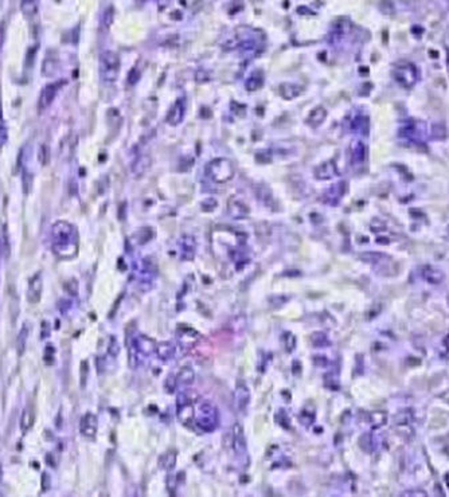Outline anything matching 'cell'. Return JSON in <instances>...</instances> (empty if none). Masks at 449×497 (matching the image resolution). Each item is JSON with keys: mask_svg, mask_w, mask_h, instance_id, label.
Wrapping results in <instances>:
<instances>
[{"mask_svg": "<svg viewBox=\"0 0 449 497\" xmlns=\"http://www.w3.org/2000/svg\"><path fill=\"white\" fill-rule=\"evenodd\" d=\"M156 355L163 362H168L175 355V347L169 341H161L156 347Z\"/></svg>", "mask_w": 449, "mask_h": 497, "instance_id": "14", "label": "cell"}, {"mask_svg": "<svg viewBox=\"0 0 449 497\" xmlns=\"http://www.w3.org/2000/svg\"><path fill=\"white\" fill-rule=\"evenodd\" d=\"M51 248L61 260H70L77 254V230L66 221H58L51 227Z\"/></svg>", "mask_w": 449, "mask_h": 497, "instance_id": "1", "label": "cell"}, {"mask_svg": "<svg viewBox=\"0 0 449 497\" xmlns=\"http://www.w3.org/2000/svg\"><path fill=\"white\" fill-rule=\"evenodd\" d=\"M284 344H285V349L288 352H291L293 348L296 347V340H295V336L292 335V333H289V332H287L285 333V336H284Z\"/></svg>", "mask_w": 449, "mask_h": 497, "instance_id": "21", "label": "cell"}, {"mask_svg": "<svg viewBox=\"0 0 449 497\" xmlns=\"http://www.w3.org/2000/svg\"><path fill=\"white\" fill-rule=\"evenodd\" d=\"M20 8H22L24 15H34L38 6H37V2H22Z\"/></svg>", "mask_w": 449, "mask_h": 497, "instance_id": "20", "label": "cell"}, {"mask_svg": "<svg viewBox=\"0 0 449 497\" xmlns=\"http://www.w3.org/2000/svg\"><path fill=\"white\" fill-rule=\"evenodd\" d=\"M231 441H233V450H234L235 454L238 455H244L246 453V437L245 433H244V429H242L241 423H235L234 428H233V437H231Z\"/></svg>", "mask_w": 449, "mask_h": 497, "instance_id": "10", "label": "cell"}, {"mask_svg": "<svg viewBox=\"0 0 449 497\" xmlns=\"http://www.w3.org/2000/svg\"><path fill=\"white\" fill-rule=\"evenodd\" d=\"M178 421L186 428H192L195 424V407L191 397H188V393H183L178 398Z\"/></svg>", "mask_w": 449, "mask_h": 497, "instance_id": "4", "label": "cell"}, {"mask_svg": "<svg viewBox=\"0 0 449 497\" xmlns=\"http://www.w3.org/2000/svg\"><path fill=\"white\" fill-rule=\"evenodd\" d=\"M28 333H30V331H28V325L24 324L23 327H22V329H20L19 335H18V340H16V348H18V352H19L20 355H22V353L24 352V349H26Z\"/></svg>", "mask_w": 449, "mask_h": 497, "instance_id": "18", "label": "cell"}, {"mask_svg": "<svg viewBox=\"0 0 449 497\" xmlns=\"http://www.w3.org/2000/svg\"><path fill=\"white\" fill-rule=\"evenodd\" d=\"M108 351H109V353H111L113 358L119 355L120 345H119V343H117V340H116L115 337H111V341H109V347H108Z\"/></svg>", "mask_w": 449, "mask_h": 497, "instance_id": "23", "label": "cell"}, {"mask_svg": "<svg viewBox=\"0 0 449 497\" xmlns=\"http://www.w3.org/2000/svg\"><path fill=\"white\" fill-rule=\"evenodd\" d=\"M200 335L196 332L195 329L192 328H179L177 332L178 343L183 349H191L192 347H195L196 343L200 340Z\"/></svg>", "mask_w": 449, "mask_h": 497, "instance_id": "7", "label": "cell"}, {"mask_svg": "<svg viewBox=\"0 0 449 497\" xmlns=\"http://www.w3.org/2000/svg\"><path fill=\"white\" fill-rule=\"evenodd\" d=\"M131 339L133 341L136 349H137L139 355L142 356V358H148V356H152L154 353H156L158 343L152 340L151 337L146 336V335H139V336L131 337Z\"/></svg>", "mask_w": 449, "mask_h": 497, "instance_id": "6", "label": "cell"}, {"mask_svg": "<svg viewBox=\"0 0 449 497\" xmlns=\"http://www.w3.org/2000/svg\"><path fill=\"white\" fill-rule=\"evenodd\" d=\"M3 124V117H2V109H0V126Z\"/></svg>", "mask_w": 449, "mask_h": 497, "instance_id": "26", "label": "cell"}, {"mask_svg": "<svg viewBox=\"0 0 449 497\" xmlns=\"http://www.w3.org/2000/svg\"><path fill=\"white\" fill-rule=\"evenodd\" d=\"M120 72V58L113 51H105L100 57V74L105 84H113Z\"/></svg>", "mask_w": 449, "mask_h": 497, "instance_id": "3", "label": "cell"}, {"mask_svg": "<svg viewBox=\"0 0 449 497\" xmlns=\"http://www.w3.org/2000/svg\"><path fill=\"white\" fill-rule=\"evenodd\" d=\"M49 159H50V152H49V147L47 146H42L41 149H39V161L42 163L43 165L49 163Z\"/></svg>", "mask_w": 449, "mask_h": 497, "instance_id": "22", "label": "cell"}, {"mask_svg": "<svg viewBox=\"0 0 449 497\" xmlns=\"http://www.w3.org/2000/svg\"><path fill=\"white\" fill-rule=\"evenodd\" d=\"M97 430H98V421H97L96 415L92 413L85 414L80 422L81 434L88 440H94L97 436Z\"/></svg>", "mask_w": 449, "mask_h": 497, "instance_id": "8", "label": "cell"}, {"mask_svg": "<svg viewBox=\"0 0 449 497\" xmlns=\"http://www.w3.org/2000/svg\"><path fill=\"white\" fill-rule=\"evenodd\" d=\"M2 46H3V30L0 27V51H2Z\"/></svg>", "mask_w": 449, "mask_h": 497, "instance_id": "24", "label": "cell"}, {"mask_svg": "<svg viewBox=\"0 0 449 497\" xmlns=\"http://www.w3.org/2000/svg\"><path fill=\"white\" fill-rule=\"evenodd\" d=\"M182 246V258L183 260H192L195 253V241L191 237H185L181 243Z\"/></svg>", "mask_w": 449, "mask_h": 497, "instance_id": "15", "label": "cell"}, {"mask_svg": "<svg viewBox=\"0 0 449 497\" xmlns=\"http://www.w3.org/2000/svg\"><path fill=\"white\" fill-rule=\"evenodd\" d=\"M234 406L235 409L242 413L245 411L246 407L249 406L250 402V390L249 387L246 386V383L238 382L234 387Z\"/></svg>", "mask_w": 449, "mask_h": 497, "instance_id": "9", "label": "cell"}, {"mask_svg": "<svg viewBox=\"0 0 449 497\" xmlns=\"http://www.w3.org/2000/svg\"><path fill=\"white\" fill-rule=\"evenodd\" d=\"M32 423H34V413H32V410L30 407H26L22 415H20V429H22V432H28L32 428Z\"/></svg>", "mask_w": 449, "mask_h": 497, "instance_id": "17", "label": "cell"}, {"mask_svg": "<svg viewBox=\"0 0 449 497\" xmlns=\"http://www.w3.org/2000/svg\"><path fill=\"white\" fill-rule=\"evenodd\" d=\"M175 380H177V387H181V388H187L194 383L195 380V371L192 370L190 366H185L182 367L179 371H178L177 376H175Z\"/></svg>", "mask_w": 449, "mask_h": 497, "instance_id": "12", "label": "cell"}, {"mask_svg": "<svg viewBox=\"0 0 449 497\" xmlns=\"http://www.w3.org/2000/svg\"><path fill=\"white\" fill-rule=\"evenodd\" d=\"M311 343L315 345V347H327V345H330V340H328V337H327L326 333L322 332V331L312 333L311 335Z\"/></svg>", "mask_w": 449, "mask_h": 497, "instance_id": "19", "label": "cell"}, {"mask_svg": "<svg viewBox=\"0 0 449 497\" xmlns=\"http://www.w3.org/2000/svg\"><path fill=\"white\" fill-rule=\"evenodd\" d=\"M209 172H210L213 180L218 182V183H223V182H227V180H230L233 178L234 169H233V165L229 160L218 159V160L213 161L212 164L209 165Z\"/></svg>", "mask_w": 449, "mask_h": 497, "instance_id": "5", "label": "cell"}, {"mask_svg": "<svg viewBox=\"0 0 449 497\" xmlns=\"http://www.w3.org/2000/svg\"><path fill=\"white\" fill-rule=\"evenodd\" d=\"M2 478H3V468H2V464H0V481H2Z\"/></svg>", "mask_w": 449, "mask_h": 497, "instance_id": "25", "label": "cell"}, {"mask_svg": "<svg viewBox=\"0 0 449 497\" xmlns=\"http://www.w3.org/2000/svg\"><path fill=\"white\" fill-rule=\"evenodd\" d=\"M42 289H43L42 275L38 273V274H35L34 277L30 279V283H28V291H27L28 301L32 302V304H37V302L41 300Z\"/></svg>", "mask_w": 449, "mask_h": 497, "instance_id": "11", "label": "cell"}, {"mask_svg": "<svg viewBox=\"0 0 449 497\" xmlns=\"http://www.w3.org/2000/svg\"><path fill=\"white\" fill-rule=\"evenodd\" d=\"M183 111H185V106H183V102L179 99V101L174 105L172 109L169 111V115H168L169 124L177 125V124L181 123L182 119H183Z\"/></svg>", "mask_w": 449, "mask_h": 497, "instance_id": "16", "label": "cell"}, {"mask_svg": "<svg viewBox=\"0 0 449 497\" xmlns=\"http://www.w3.org/2000/svg\"><path fill=\"white\" fill-rule=\"evenodd\" d=\"M219 423L218 409L212 402L203 401L196 406L195 424L204 433L214 432Z\"/></svg>", "mask_w": 449, "mask_h": 497, "instance_id": "2", "label": "cell"}, {"mask_svg": "<svg viewBox=\"0 0 449 497\" xmlns=\"http://www.w3.org/2000/svg\"><path fill=\"white\" fill-rule=\"evenodd\" d=\"M58 90V84H50L47 85L46 88L43 89L42 93H41V97H39V109L43 111L51 105L53 102L54 97L57 94Z\"/></svg>", "mask_w": 449, "mask_h": 497, "instance_id": "13", "label": "cell"}]
</instances>
